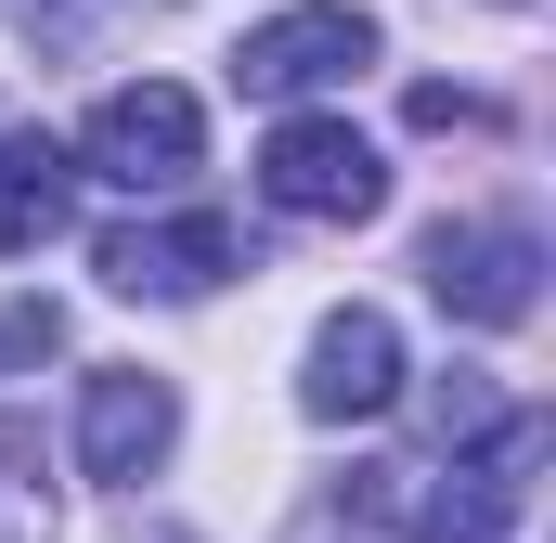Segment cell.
<instances>
[{"mask_svg":"<svg viewBox=\"0 0 556 543\" xmlns=\"http://www.w3.org/2000/svg\"><path fill=\"white\" fill-rule=\"evenodd\" d=\"M168 440H181V389H168V376L104 363V376L78 389V479L130 492V479H155V466H168Z\"/></svg>","mask_w":556,"mask_h":543,"instance_id":"8992f818","label":"cell"},{"mask_svg":"<svg viewBox=\"0 0 556 543\" xmlns=\"http://www.w3.org/2000/svg\"><path fill=\"white\" fill-rule=\"evenodd\" d=\"M260 194H273L285 220H376L389 207V155L350 117H285L260 142Z\"/></svg>","mask_w":556,"mask_h":543,"instance_id":"3957f363","label":"cell"},{"mask_svg":"<svg viewBox=\"0 0 556 543\" xmlns=\"http://www.w3.org/2000/svg\"><path fill=\"white\" fill-rule=\"evenodd\" d=\"M531 453H544V414H505V427L466 440L453 466H402V479H415L402 543H505L518 505H531Z\"/></svg>","mask_w":556,"mask_h":543,"instance_id":"7a4b0ae2","label":"cell"},{"mask_svg":"<svg viewBox=\"0 0 556 543\" xmlns=\"http://www.w3.org/2000/svg\"><path fill=\"white\" fill-rule=\"evenodd\" d=\"M298 402L324 414V427H363V414H389L402 402V324L389 311H324L311 324V363H298Z\"/></svg>","mask_w":556,"mask_h":543,"instance_id":"52a82bcc","label":"cell"},{"mask_svg":"<svg viewBox=\"0 0 556 543\" xmlns=\"http://www.w3.org/2000/svg\"><path fill=\"white\" fill-rule=\"evenodd\" d=\"M427 298H440L453 324H531L544 247H531L518 220H440V233H427Z\"/></svg>","mask_w":556,"mask_h":543,"instance_id":"5b68a950","label":"cell"},{"mask_svg":"<svg viewBox=\"0 0 556 543\" xmlns=\"http://www.w3.org/2000/svg\"><path fill=\"white\" fill-rule=\"evenodd\" d=\"M78 207V168L52 130H0V260H39Z\"/></svg>","mask_w":556,"mask_h":543,"instance_id":"9c48e42d","label":"cell"},{"mask_svg":"<svg viewBox=\"0 0 556 543\" xmlns=\"http://www.w3.org/2000/svg\"><path fill=\"white\" fill-rule=\"evenodd\" d=\"M350 65H376V13H350V0H298V13H273V26H247L233 91H260V104H311V91H337Z\"/></svg>","mask_w":556,"mask_h":543,"instance_id":"277c9868","label":"cell"},{"mask_svg":"<svg viewBox=\"0 0 556 543\" xmlns=\"http://www.w3.org/2000/svg\"><path fill=\"white\" fill-rule=\"evenodd\" d=\"M0 543H52V505H39V440L0 414Z\"/></svg>","mask_w":556,"mask_h":543,"instance_id":"30bf717a","label":"cell"},{"mask_svg":"<svg viewBox=\"0 0 556 543\" xmlns=\"http://www.w3.org/2000/svg\"><path fill=\"white\" fill-rule=\"evenodd\" d=\"M52 337H65V324H52V298H39V311H0V363H39Z\"/></svg>","mask_w":556,"mask_h":543,"instance_id":"8fae6325","label":"cell"},{"mask_svg":"<svg viewBox=\"0 0 556 543\" xmlns=\"http://www.w3.org/2000/svg\"><path fill=\"white\" fill-rule=\"evenodd\" d=\"M91 272L117 285V298H207L220 272H233V220H117Z\"/></svg>","mask_w":556,"mask_h":543,"instance_id":"ba28073f","label":"cell"},{"mask_svg":"<svg viewBox=\"0 0 556 543\" xmlns=\"http://www.w3.org/2000/svg\"><path fill=\"white\" fill-rule=\"evenodd\" d=\"M194 155H207V117H194L181 78H117V91L78 117V142H65V168H78V181H117V194H181Z\"/></svg>","mask_w":556,"mask_h":543,"instance_id":"6da1fadb","label":"cell"}]
</instances>
